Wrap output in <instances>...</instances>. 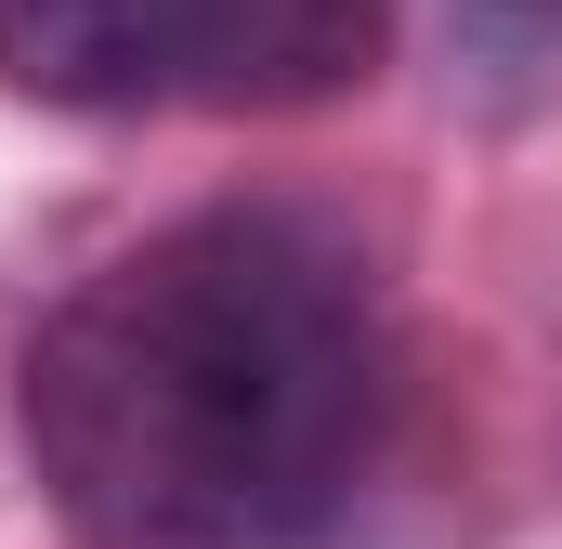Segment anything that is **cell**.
Here are the masks:
<instances>
[{
  "instance_id": "277c9868",
  "label": "cell",
  "mask_w": 562,
  "mask_h": 549,
  "mask_svg": "<svg viewBox=\"0 0 562 549\" xmlns=\"http://www.w3.org/2000/svg\"><path fill=\"white\" fill-rule=\"evenodd\" d=\"M445 66L471 105H550L562 92V0H445Z\"/></svg>"
},
{
  "instance_id": "7a4b0ae2",
  "label": "cell",
  "mask_w": 562,
  "mask_h": 549,
  "mask_svg": "<svg viewBox=\"0 0 562 549\" xmlns=\"http://www.w3.org/2000/svg\"><path fill=\"white\" fill-rule=\"evenodd\" d=\"M196 79V0H0V92L26 105H170Z\"/></svg>"
},
{
  "instance_id": "6da1fadb",
  "label": "cell",
  "mask_w": 562,
  "mask_h": 549,
  "mask_svg": "<svg viewBox=\"0 0 562 549\" xmlns=\"http://www.w3.org/2000/svg\"><path fill=\"white\" fill-rule=\"evenodd\" d=\"M13 406L79 549H314L393 418L380 274L301 197L183 210L53 301Z\"/></svg>"
},
{
  "instance_id": "3957f363",
  "label": "cell",
  "mask_w": 562,
  "mask_h": 549,
  "mask_svg": "<svg viewBox=\"0 0 562 549\" xmlns=\"http://www.w3.org/2000/svg\"><path fill=\"white\" fill-rule=\"evenodd\" d=\"M393 0H196L183 105H327L380 66Z\"/></svg>"
}]
</instances>
